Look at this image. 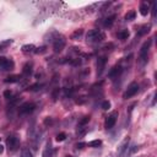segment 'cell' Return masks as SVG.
<instances>
[{
	"instance_id": "6da1fadb",
	"label": "cell",
	"mask_w": 157,
	"mask_h": 157,
	"mask_svg": "<svg viewBox=\"0 0 157 157\" xmlns=\"http://www.w3.org/2000/svg\"><path fill=\"white\" fill-rule=\"evenodd\" d=\"M106 38L103 32L98 31V30H91L88 31V33L86 34V41L88 43H97V42H101L103 39Z\"/></svg>"
},
{
	"instance_id": "7a4b0ae2",
	"label": "cell",
	"mask_w": 157,
	"mask_h": 157,
	"mask_svg": "<svg viewBox=\"0 0 157 157\" xmlns=\"http://www.w3.org/2000/svg\"><path fill=\"white\" fill-rule=\"evenodd\" d=\"M151 43L152 41L149 39L144 43L140 48V52H139V58H140V61L141 64H146L147 63V58H149V50H150V47H151Z\"/></svg>"
},
{
	"instance_id": "3957f363",
	"label": "cell",
	"mask_w": 157,
	"mask_h": 157,
	"mask_svg": "<svg viewBox=\"0 0 157 157\" xmlns=\"http://www.w3.org/2000/svg\"><path fill=\"white\" fill-rule=\"evenodd\" d=\"M6 147L9 152H15L20 147V139L15 135H10L6 139Z\"/></svg>"
},
{
	"instance_id": "277c9868",
	"label": "cell",
	"mask_w": 157,
	"mask_h": 157,
	"mask_svg": "<svg viewBox=\"0 0 157 157\" xmlns=\"http://www.w3.org/2000/svg\"><path fill=\"white\" fill-rule=\"evenodd\" d=\"M36 108V104L32 103V102H26L23 104H21L20 108H19V114L21 115H26V114H30L34 111Z\"/></svg>"
},
{
	"instance_id": "5b68a950",
	"label": "cell",
	"mask_w": 157,
	"mask_h": 157,
	"mask_svg": "<svg viewBox=\"0 0 157 157\" xmlns=\"http://www.w3.org/2000/svg\"><path fill=\"white\" fill-rule=\"evenodd\" d=\"M138 92H139V85H138L136 82H132V84L128 86V88H126V91L124 92L123 97H124L125 99H128V98H130V97L135 96Z\"/></svg>"
},
{
	"instance_id": "8992f818",
	"label": "cell",
	"mask_w": 157,
	"mask_h": 157,
	"mask_svg": "<svg viewBox=\"0 0 157 157\" xmlns=\"http://www.w3.org/2000/svg\"><path fill=\"white\" fill-rule=\"evenodd\" d=\"M65 44H67V42H65V39L64 37H57L54 39V42H53V49L55 53H60V52L65 48Z\"/></svg>"
},
{
	"instance_id": "52a82bcc",
	"label": "cell",
	"mask_w": 157,
	"mask_h": 157,
	"mask_svg": "<svg viewBox=\"0 0 157 157\" xmlns=\"http://www.w3.org/2000/svg\"><path fill=\"white\" fill-rule=\"evenodd\" d=\"M15 67L11 59H6L5 57H0V69L1 70H12Z\"/></svg>"
},
{
	"instance_id": "ba28073f",
	"label": "cell",
	"mask_w": 157,
	"mask_h": 157,
	"mask_svg": "<svg viewBox=\"0 0 157 157\" xmlns=\"http://www.w3.org/2000/svg\"><path fill=\"white\" fill-rule=\"evenodd\" d=\"M129 142H130L129 136H125V138L123 139V141L119 144V146H118V150H117L118 156H119V157H123L124 152L128 150V147H129Z\"/></svg>"
},
{
	"instance_id": "9c48e42d",
	"label": "cell",
	"mask_w": 157,
	"mask_h": 157,
	"mask_svg": "<svg viewBox=\"0 0 157 157\" xmlns=\"http://www.w3.org/2000/svg\"><path fill=\"white\" fill-rule=\"evenodd\" d=\"M117 115H118V113L114 112V113H112V114L107 118V119H106V123H104V128H106L107 130L112 129V128L115 125V123H117Z\"/></svg>"
},
{
	"instance_id": "30bf717a",
	"label": "cell",
	"mask_w": 157,
	"mask_h": 157,
	"mask_svg": "<svg viewBox=\"0 0 157 157\" xmlns=\"http://www.w3.org/2000/svg\"><path fill=\"white\" fill-rule=\"evenodd\" d=\"M106 63H107L106 57H99L97 59V75H101L103 73L104 67H106Z\"/></svg>"
},
{
	"instance_id": "8fae6325",
	"label": "cell",
	"mask_w": 157,
	"mask_h": 157,
	"mask_svg": "<svg viewBox=\"0 0 157 157\" xmlns=\"http://www.w3.org/2000/svg\"><path fill=\"white\" fill-rule=\"evenodd\" d=\"M122 73H123V68H122V65H115V67H114V68L109 71L108 76H109L111 78H117V77L119 76Z\"/></svg>"
},
{
	"instance_id": "7c38bea8",
	"label": "cell",
	"mask_w": 157,
	"mask_h": 157,
	"mask_svg": "<svg viewBox=\"0 0 157 157\" xmlns=\"http://www.w3.org/2000/svg\"><path fill=\"white\" fill-rule=\"evenodd\" d=\"M150 30H151V26L150 25H144V26H141V27L138 30V36H145V34H147L149 32H150Z\"/></svg>"
},
{
	"instance_id": "4fadbf2b",
	"label": "cell",
	"mask_w": 157,
	"mask_h": 157,
	"mask_svg": "<svg viewBox=\"0 0 157 157\" xmlns=\"http://www.w3.org/2000/svg\"><path fill=\"white\" fill-rule=\"evenodd\" d=\"M21 50L25 54H30V53H34V52H36V47L33 44H25V46H22Z\"/></svg>"
},
{
	"instance_id": "5bb4252c",
	"label": "cell",
	"mask_w": 157,
	"mask_h": 157,
	"mask_svg": "<svg viewBox=\"0 0 157 157\" xmlns=\"http://www.w3.org/2000/svg\"><path fill=\"white\" fill-rule=\"evenodd\" d=\"M21 80V76L20 75H11L9 77L5 78V82L6 84H14V82H19Z\"/></svg>"
},
{
	"instance_id": "9a60e30c",
	"label": "cell",
	"mask_w": 157,
	"mask_h": 157,
	"mask_svg": "<svg viewBox=\"0 0 157 157\" xmlns=\"http://www.w3.org/2000/svg\"><path fill=\"white\" fill-rule=\"evenodd\" d=\"M115 15H111V16H108L106 20H104V22H103V25H104V27H112V25L114 23V21H115Z\"/></svg>"
},
{
	"instance_id": "2e32d148",
	"label": "cell",
	"mask_w": 157,
	"mask_h": 157,
	"mask_svg": "<svg viewBox=\"0 0 157 157\" xmlns=\"http://www.w3.org/2000/svg\"><path fill=\"white\" fill-rule=\"evenodd\" d=\"M149 11H150V7H149V4L147 3H142L140 5V14L142 16H146L149 14Z\"/></svg>"
},
{
	"instance_id": "e0dca14e",
	"label": "cell",
	"mask_w": 157,
	"mask_h": 157,
	"mask_svg": "<svg viewBox=\"0 0 157 157\" xmlns=\"http://www.w3.org/2000/svg\"><path fill=\"white\" fill-rule=\"evenodd\" d=\"M129 36H130V33H129L128 30H123L120 32H118V34H117V37L119 38L120 41H126V39L129 38Z\"/></svg>"
},
{
	"instance_id": "ac0fdd59",
	"label": "cell",
	"mask_w": 157,
	"mask_h": 157,
	"mask_svg": "<svg viewBox=\"0 0 157 157\" xmlns=\"http://www.w3.org/2000/svg\"><path fill=\"white\" fill-rule=\"evenodd\" d=\"M22 73H23L25 76H30V75H32V73H33V70H32V65H31L30 63H27V64H26L25 67H23Z\"/></svg>"
},
{
	"instance_id": "d6986e66",
	"label": "cell",
	"mask_w": 157,
	"mask_h": 157,
	"mask_svg": "<svg viewBox=\"0 0 157 157\" xmlns=\"http://www.w3.org/2000/svg\"><path fill=\"white\" fill-rule=\"evenodd\" d=\"M135 17H136V12L134 10H132L125 15L124 19H125V21H133V20H135Z\"/></svg>"
},
{
	"instance_id": "ffe728a7",
	"label": "cell",
	"mask_w": 157,
	"mask_h": 157,
	"mask_svg": "<svg viewBox=\"0 0 157 157\" xmlns=\"http://www.w3.org/2000/svg\"><path fill=\"white\" fill-rule=\"evenodd\" d=\"M101 145H102V141H101V140H93V141H90V142H88V146H90V147H95V149H96V147H99Z\"/></svg>"
},
{
	"instance_id": "44dd1931",
	"label": "cell",
	"mask_w": 157,
	"mask_h": 157,
	"mask_svg": "<svg viewBox=\"0 0 157 157\" xmlns=\"http://www.w3.org/2000/svg\"><path fill=\"white\" fill-rule=\"evenodd\" d=\"M43 157H52V146H50V142H48V145L44 150V153H43Z\"/></svg>"
},
{
	"instance_id": "7402d4cb",
	"label": "cell",
	"mask_w": 157,
	"mask_h": 157,
	"mask_svg": "<svg viewBox=\"0 0 157 157\" xmlns=\"http://www.w3.org/2000/svg\"><path fill=\"white\" fill-rule=\"evenodd\" d=\"M41 87H43L42 84H34V85H31L28 87V91H32V92H34V91H39L41 90Z\"/></svg>"
},
{
	"instance_id": "603a6c76",
	"label": "cell",
	"mask_w": 157,
	"mask_h": 157,
	"mask_svg": "<svg viewBox=\"0 0 157 157\" xmlns=\"http://www.w3.org/2000/svg\"><path fill=\"white\" fill-rule=\"evenodd\" d=\"M87 133V128L86 126H78V130H77V135L78 136H85Z\"/></svg>"
},
{
	"instance_id": "cb8c5ba5",
	"label": "cell",
	"mask_w": 157,
	"mask_h": 157,
	"mask_svg": "<svg viewBox=\"0 0 157 157\" xmlns=\"http://www.w3.org/2000/svg\"><path fill=\"white\" fill-rule=\"evenodd\" d=\"M90 122V115H86V117H84L82 119L78 122V126H85L87 123Z\"/></svg>"
},
{
	"instance_id": "d4e9b609",
	"label": "cell",
	"mask_w": 157,
	"mask_h": 157,
	"mask_svg": "<svg viewBox=\"0 0 157 157\" xmlns=\"http://www.w3.org/2000/svg\"><path fill=\"white\" fill-rule=\"evenodd\" d=\"M82 33H84V30H81V28H80V30H76V31L73 33V36H71V39H77V38L80 37Z\"/></svg>"
},
{
	"instance_id": "484cf974",
	"label": "cell",
	"mask_w": 157,
	"mask_h": 157,
	"mask_svg": "<svg viewBox=\"0 0 157 157\" xmlns=\"http://www.w3.org/2000/svg\"><path fill=\"white\" fill-rule=\"evenodd\" d=\"M11 43H12V39H7V41H5V42H1V43H0V50H4Z\"/></svg>"
},
{
	"instance_id": "4316f807",
	"label": "cell",
	"mask_w": 157,
	"mask_h": 157,
	"mask_svg": "<svg viewBox=\"0 0 157 157\" xmlns=\"http://www.w3.org/2000/svg\"><path fill=\"white\" fill-rule=\"evenodd\" d=\"M21 157H32V153H31V151L28 149H22Z\"/></svg>"
},
{
	"instance_id": "83f0119b",
	"label": "cell",
	"mask_w": 157,
	"mask_h": 157,
	"mask_svg": "<svg viewBox=\"0 0 157 157\" xmlns=\"http://www.w3.org/2000/svg\"><path fill=\"white\" fill-rule=\"evenodd\" d=\"M138 150H139V146H138V145H135V144H134V145H132V146L129 147V155H130V156H132V155H134L135 152H138Z\"/></svg>"
},
{
	"instance_id": "f1b7e54d",
	"label": "cell",
	"mask_w": 157,
	"mask_h": 157,
	"mask_svg": "<svg viewBox=\"0 0 157 157\" xmlns=\"http://www.w3.org/2000/svg\"><path fill=\"white\" fill-rule=\"evenodd\" d=\"M65 138H67V134H65V133H60V134H58V135H57L55 140H57L58 142H60V141H64V140H65Z\"/></svg>"
},
{
	"instance_id": "f546056e",
	"label": "cell",
	"mask_w": 157,
	"mask_h": 157,
	"mask_svg": "<svg viewBox=\"0 0 157 157\" xmlns=\"http://www.w3.org/2000/svg\"><path fill=\"white\" fill-rule=\"evenodd\" d=\"M70 64L73 65V67H78V65L81 64V59H80V58H76V59H73V60L70 61Z\"/></svg>"
},
{
	"instance_id": "4dcf8cb0",
	"label": "cell",
	"mask_w": 157,
	"mask_h": 157,
	"mask_svg": "<svg viewBox=\"0 0 157 157\" xmlns=\"http://www.w3.org/2000/svg\"><path fill=\"white\" fill-rule=\"evenodd\" d=\"M4 97H5L6 99L11 101V99H12V92H11V91H9V90L4 91Z\"/></svg>"
},
{
	"instance_id": "1f68e13d",
	"label": "cell",
	"mask_w": 157,
	"mask_h": 157,
	"mask_svg": "<svg viewBox=\"0 0 157 157\" xmlns=\"http://www.w3.org/2000/svg\"><path fill=\"white\" fill-rule=\"evenodd\" d=\"M102 108H103L104 111H108V109L111 108V102H109V101H104V102L102 103Z\"/></svg>"
},
{
	"instance_id": "d6a6232c",
	"label": "cell",
	"mask_w": 157,
	"mask_h": 157,
	"mask_svg": "<svg viewBox=\"0 0 157 157\" xmlns=\"http://www.w3.org/2000/svg\"><path fill=\"white\" fill-rule=\"evenodd\" d=\"M85 146H86L85 142H77L76 144V149L77 150H82V149H85Z\"/></svg>"
},
{
	"instance_id": "836d02e7",
	"label": "cell",
	"mask_w": 157,
	"mask_h": 157,
	"mask_svg": "<svg viewBox=\"0 0 157 157\" xmlns=\"http://www.w3.org/2000/svg\"><path fill=\"white\" fill-rule=\"evenodd\" d=\"M44 52H46V47H39V48H36V52H34V53L39 54V53H44Z\"/></svg>"
},
{
	"instance_id": "e575fe53",
	"label": "cell",
	"mask_w": 157,
	"mask_h": 157,
	"mask_svg": "<svg viewBox=\"0 0 157 157\" xmlns=\"http://www.w3.org/2000/svg\"><path fill=\"white\" fill-rule=\"evenodd\" d=\"M58 95H59V88H55V90L53 91V99H54V101L58 98Z\"/></svg>"
},
{
	"instance_id": "d590c367",
	"label": "cell",
	"mask_w": 157,
	"mask_h": 157,
	"mask_svg": "<svg viewBox=\"0 0 157 157\" xmlns=\"http://www.w3.org/2000/svg\"><path fill=\"white\" fill-rule=\"evenodd\" d=\"M156 6H157L156 3H152V9H151L152 10V17H156Z\"/></svg>"
},
{
	"instance_id": "8d00e7d4",
	"label": "cell",
	"mask_w": 157,
	"mask_h": 157,
	"mask_svg": "<svg viewBox=\"0 0 157 157\" xmlns=\"http://www.w3.org/2000/svg\"><path fill=\"white\" fill-rule=\"evenodd\" d=\"M52 123H53V120H52V118H46V120H44V125H50Z\"/></svg>"
},
{
	"instance_id": "74e56055",
	"label": "cell",
	"mask_w": 157,
	"mask_h": 157,
	"mask_svg": "<svg viewBox=\"0 0 157 157\" xmlns=\"http://www.w3.org/2000/svg\"><path fill=\"white\" fill-rule=\"evenodd\" d=\"M3 152H4V146L1 145V144H0V155H1Z\"/></svg>"
},
{
	"instance_id": "f35d334b",
	"label": "cell",
	"mask_w": 157,
	"mask_h": 157,
	"mask_svg": "<svg viewBox=\"0 0 157 157\" xmlns=\"http://www.w3.org/2000/svg\"><path fill=\"white\" fill-rule=\"evenodd\" d=\"M67 157H73V156H69V155H68V156H67Z\"/></svg>"
},
{
	"instance_id": "ab89813d",
	"label": "cell",
	"mask_w": 157,
	"mask_h": 157,
	"mask_svg": "<svg viewBox=\"0 0 157 157\" xmlns=\"http://www.w3.org/2000/svg\"><path fill=\"white\" fill-rule=\"evenodd\" d=\"M108 157H112V156H108Z\"/></svg>"
}]
</instances>
